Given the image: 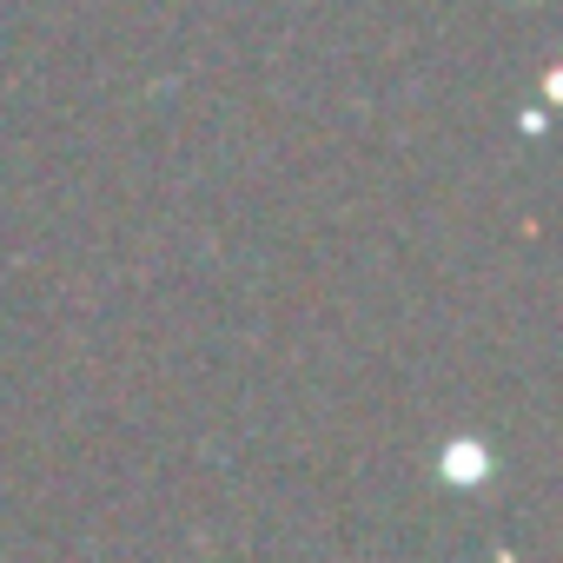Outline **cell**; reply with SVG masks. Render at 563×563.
I'll list each match as a JSON object with an SVG mask.
<instances>
[{
  "mask_svg": "<svg viewBox=\"0 0 563 563\" xmlns=\"http://www.w3.org/2000/svg\"><path fill=\"white\" fill-rule=\"evenodd\" d=\"M490 471H497V457H490V444H484V438H471V431H457V438L438 451V477H444V484H457V490H484V484H490Z\"/></svg>",
  "mask_w": 563,
  "mask_h": 563,
  "instance_id": "1",
  "label": "cell"
}]
</instances>
